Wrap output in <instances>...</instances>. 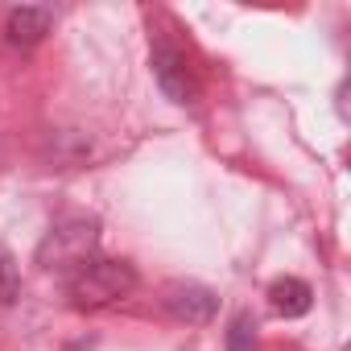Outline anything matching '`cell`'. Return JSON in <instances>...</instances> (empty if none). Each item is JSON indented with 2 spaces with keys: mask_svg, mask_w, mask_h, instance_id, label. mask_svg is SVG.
<instances>
[{
  "mask_svg": "<svg viewBox=\"0 0 351 351\" xmlns=\"http://www.w3.org/2000/svg\"><path fill=\"white\" fill-rule=\"evenodd\" d=\"M99 244V219L95 215H62L38 244V265L50 273H75L87 261H95Z\"/></svg>",
  "mask_w": 351,
  "mask_h": 351,
  "instance_id": "6da1fadb",
  "label": "cell"
},
{
  "mask_svg": "<svg viewBox=\"0 0 351 351\" xmlns=\"http://www.w3.org/2000/svg\"><path fill=\"white\" fill-rule=\"evenodd\" d=\"M136 289V269L128 261H87L71 277V302L79 310H104Z\"/></svg>",
  "mask_w": 351,
  "mask_h": 351,
  "instance_id": "7a4b0ae2",
  "label": "cell"
},
{
  "mask_svg": "<svg viewBox=\"0 0 351 351\" xmlns=\"http://www.w3.org/2000/svg\"><path fill=\"white\" fill-rule=\"evenodd\" d=\"M161 306L169 310V318H178L186 326H207L219 310V298L199 281H169L161 289Z\"/></svg>",
  "mask_w": 351,
  "mask_h": 351,
  "instance_id": "3957f363",
  "label": "cell"
},
{
  "mask_svg": "<svg viewBox=\"0 0 351 351\" xmlns=\"http://www.w3.org/2000/svg\"><path fill=\"white\" fill-rule=\"evenodd\" d=\"M149 66H153V79H157V87L165 91V99H173V104H191V99H195L191 66H186V58L173 50V46H153Z\"/></svg>",
  "mask_w": 351,
  "mask_h": 351,
  "instance_id": "277c9868",
  "label": "cell"
},
{
  "mask_svg": "<svg viewBox=\"0 0 351 351\" xmlns=\"http://www.w3.org/2000/svg\"><path fill=\"white\" fill-rule=\"evenodd\" d=\"M54 25V13L42 9V5H25V9H13L9 21H5V34L13 46H38Z\"/></svg>",
  "mask_w": 351,
  "mask_h": 351,
  "instance_id": "5b68a950",
  "label": "cell"
},
{
  "mask_svg": "<svg viewBox=\"0 0 351 351\" xmlns=\"http://www.w3.org/2000/svg\"><path fill=\"white\" fill-rule=\"evenodd\" d=\"M310 285L302 281V277H281V281H273L269 285V306L281 314V318H302L306 310H310Z\"/></svg>",
  "mask_w": 351,
  "mask_h": 351,
  "instance_id": "8992f818",
  "label": "cell"
},
{
  "mask_svg": "<svg viewBox=\"0 0 351 351\" xmlns=\"http://www.w3.org/2000/svg\"><path fill=\"white\" fill-rule=\"evenodd\" d=\"M21 293V269L13 261V252L0 244V306H13Z\"/></svg>",
  "mask_w": 351,
  "mask_h": 351,
  "instance_id": "52a82bcc",
  "label": "cell"
},
{
  "mask_svg": "<svg viewBox=\"0 0 351 351\" xmlns=\"http://www.w3.org/2000/svg\"><path fill=\"white\" fill-rule=\"evenodd\" d=\"M256 347V322L248 310H240L228 326V351H252Z\"/></svg>",
  "mask_w": 351,
  "mask_h": 351,
  "instance_id": "ba28073f",
  "label": "cell"
}]
</instances>
